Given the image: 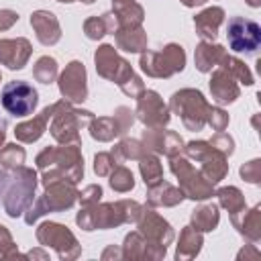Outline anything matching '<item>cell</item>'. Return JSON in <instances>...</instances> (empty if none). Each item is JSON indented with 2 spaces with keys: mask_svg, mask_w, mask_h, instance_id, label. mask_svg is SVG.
Returning a JSON list of instances; mask_svg holds the SVG:
<instances>
[{
  "mask_svg": "<svg viewBox=\"0 0 261 261\" xmlns=\"http://www.w3.org/2000/svg\"><path fill=\"white\" fill-rule=\"evenodd\" d=\"M226 39L228 45L234 51H245V53H253L257 51L259 43H261V29L255 20L245 18V16H234L228 20L226 27Z\"/></svg>",
  "mask_w": 261,
  "mask_h": 261,
  "instance_id": "6da1fadb",
  "label": "cell"
},
{
  "mask_svg": "<svg viewBox=\"0 0 261 261\" xmlns=\"http://www.w3.org/2000/svg\"><path fill=\"white\" fill-rule=\"evenodd\" d=\"M2 106L14 116H27L37 108V90L29 82H10L2 88Z\"/></svg>",
  "mask_w": 261,
  "mask_h": 261,
  "instance_id": "7a4b0ae2",
  "label": "cell"
}]
</instances>
